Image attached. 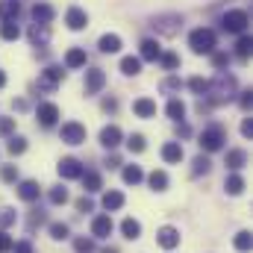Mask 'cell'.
Segmentation results:
<instances>
[{
  "label": "cell",
  "mask_w": 253,
  "mask_h": 253,
  "mask_svg": "<svg viewBox=\"0 0 253 253\" xmlns=\"http://www.w3.org/2000/svg\"><path fill=\"white\" fill-rule=\"evenodd\" d=\"M189 44L194 53H212L215 50V33L206 30V27H200V30H194L189 36Z\"/></svg>",
  "instance_id": "1"
},
{
  "label": "cell",
  "mask_w": 253,
  "mask_h": 253,
  "mask_svg": "<svg viewBox=\"0 0 253 253\" xmlns=\"http://www.w3.org/2000/svg\"><path fill=\"white\" fill-rule=\"evenodd\" d=\"M248 21H251V18H248L245 9H233V12H227V15L221 18V27H224L227 33H239V36H242V33L248 30Z\"/></svg>",
  "instance_id": "2"
},
{
  "label": "cell",
  "mask_w": 253,
  "mask_h": 253,
  "mask_svg": "<svg viewBox=\"0 0 253 253\" xmlns=\"http://www.w3.org/2000/svg\"><path fill=\"white\" fill-rule=\"evenodd\" d=\"M224 141H227V135H224V129H221V126H209V129H203V132H200V147H203L206 153L221 150V147H224Z\"/></svg>",
  "instance_id": "3"
},
{
  "label": "cell",
  "mask_w": 253,
  "mask_h": 253,
  "mask_svg": "<svg viewBox=\"0 0 253 253\" xmlns=\"http://www.w3.org/2000/svg\"><path fill=\"white\" fill-rule=\"evenodd\" d=\"M59 135H62L65 144H83L85 141V126L77 124V121H68V124H62Z\"/></svg>",
  "instance_id": "4"
},
{
  "label": "cell",
  "mask_w": 253,
  "mask_h": 253,
  "mask_svg": "<svg viewBox=\"0 0 253 253\" xmlns=\"http://www.w3.org/2000/svg\"><path fill=\"white\" fill-rule=\"evenodd\" d=\"M36 118L42 121V126H56V121H59V106L56 103H39Z\"/></svg>",
  "instance_id": "5"
},
{
  "label": "cell",
  "mask_w": 253,
  "mask_h": 253,
  "mask_svg": "<svg viewBox=\"0 0 253 253\" xmlns=\"http://www.w3.org/2000/svg\"><path fill=\"white\" fill-rule=\"evenodd\" d=\"M59 83H62V68H56V65L44 68V71H42V77H39V85H42V88H47V91H53Z\"/></svg>",
  "instance_id": "6"
},
{
  "label": "cell",
  "mask_w": 253,
  "mask_h": 253,
  "mask_svg": "<svg viewBox=\"0 0 253 253\" xmlns=\"http://www.w3.org/2000/svg\"><path fill=\"white\" fill-rule=\"evenodd\" d=\"M103 85H106V74H103L100 68L85 71V94H97Z\"/></svg>",
  "instance_id": "7"
},
{
  "label": "cell",
  "mask_w": 253,
  "mask_h": 253,
  "mask_svg": "<svg viewBox=\"0 0 253 253\" xmlns=\"http://www.w3.org/2000/svg\"><path fill=\"white\" fill-rule=\"evenodd\" d=\"M112 230H115V224H112L109 215H97V218L91 221V236H94V239H109Z\"/></svg>",
  "instance_id": "8"
},
{
  "label": "cell",
  "mask_w": 253,
  "mask_h": 253,
  "mask_svg": "<svg viewBox=\"0 0 253 253\" xmlns=\"http://www.w3.org/2000/svg\"><path fill=\"white\" fill-rule=\"evenodd\" d=\"M121 138H124V132H121V126L109 124V126H103V129H100V144H103L106 150H112V147H118V144H121Z\"/></svg>",
  "instance_id": "9"
},
{
  "label": "cell",
  "mask_w": 253,
  "mask_h": 253,
  "mask_svg": "<svg viewBox=\"0 0 253 253\" xmlns=\"http://www.w3.org/2000/svg\"><path fill=\"white\" fill-rule=\"evenodd\" d=\"M65 24H68L71 30H83V27L88 24V15H85L80 6H71V9H68V15H65Z\"/></svg>",
  "instance_id": "10"
},
{
  "label": "cell",
  "mask_w": 253,
  "mask_h": 253,
  "mask_svg": "<svg viewBox=\"0 0 253 253\" xmlns=\"http://www.w3.org/2000/svg\"><path fill=\"white\" fill-rule=\"evenodd\" d=\"M156 239H159V245H162L165 251H171V248L180 245V233H177L174 227H162V230L156 233Z\"/></svg>",
  "instance_id": "11"
},
{
  "label": "cell",
  "mask_w": 253,
  "mask_h": 253,
  "mask_svg": "<svg viewBox=\"0 0 253 253\" xmlns=\"http://www.w3.org/2000/svg\"><path fill=\"white\" fill-rule=\"evenodd\" d=\"M80 174H83V165H80L77 159H71V156H68V159L59 162V177H65V180H77Z\"/></svg>",
  "instance_id": "12"
},
{
  "label": "cell",
  "mask_w": 253,
  "mask_h": 253,
  "mask_svg": "<svg viewBox=\"0 0 253 253\" xmlns=\"http://www.w3.org/2000/svg\"><path fill=\"white\" fill-rule=\"evenodd\" d=\"M132 112H135L138 118H153V115H156V103H153L150 97H138V100L132 103Z\"/></svg>",
  "instance_id": "13"
},
{
  "label": "cell",
  "mask_w": 253,
  "mask_h": 253,
  "mask_svg": "<svg viewBox=\"0 0 253 253\" xmlns=\"http://www.w3.org/2000/svg\"><path fill=\"white\" fill-rule=\"evenodd\" d=\"M39 194H42V189H39L36 180H24V183L18 186V197H21V200H30V203H33V200H39Z\"/></svg>",
  "instance_id": "14"
},
{
  "label": "cell",
  "mask_w": 253,
  "mask_h": 253,
  "mask_svg": "<svg viewBox=\"0 0 253 253\" xmlns=\"http://www.w3.org/2000/svg\"><path fill=\"white\" fill-rule=\"evenodd\" d=\"M53 15H56V12H53V6H47V3H36V6H33V21H36V24H50Z\"/></svg>",
  "instance_id": "15"
},
{
  "label": "cell",
  "mask_w": 253,
  "mask_h": 253,
  "mask_svg": "<svg viewBox=\"0 0 253 253\" xmlns=\"http://www.w3.org/2000/svg\"><path fill=\"white\" fill-rule=\"evenodd\" d=\"M97 47H100L103 53H118V50H121V36H115V33H106V36H100Z\"/></svg>",
  "instance_id": "16"
},
{
  "label": "cell",
  "mask_w": 253,
  "mask_h": 253,
  "mask_svg": "<svg viewBox=\"0 0 253 253\" xmlns=\"http://www.w3.org/2000/svg\"><path fill=\"white\" fill-rule=\"evenodd\" d=\"M85 62H88V56H85L83 47H71V50L65 53V65H68V68H85Z\"/></svg>",
  "instance_id": "17"
},
{
  "label": "cell",
  "mask_w": 253,
  "mask_h": 253,
  "mask_svg": "<svg viewBox=\"0 0 253 253\" xmlns=\"http://www.w3.org/2000/svg\"><path fill=\"white\" fill-rule=\"evenodd\" d=\"M21 15V3L18 0H0V18L3 21H15Z\"/></svg>",
  "instance_id": "18"
},
{
  "label": "cell",
  "mask_w": 253,
  "mask_h": 253,
  "mask_svg": "<svg viewBox=\"0 0 253 253\" xmlns=\"http://www.w3.org/2000/svg\"><path fill=\"white\" fill-rule=\"evenodd\" d=\"M162 159H165V162H180V159H183V144H180V141H168V144L162 147Z\"/></svg>",
  "instance_id": "19"
},
{
  "label": "cell",
  "mask_w": 253,
  "mask_h": 253,
  "mask_svg": "<svg viewBox=\"0 0 253 253\" xmlns=\"http://www.w3.org/2000/svg\"><path fill=\"white\" fill-rule=\"evenodd\" d=\"M159 53H162V50H159V44H156L153 39H144V42H141V59L156 62V59H159Z\"/></svg>",
  "instance_id": "20"
},
{
  "label": "cell",
  "mask_w": 253,
  "mask_h": 253,
  "mask_svg": "<svg viewBox=\"0 0 253 253\" xmlns=\"http://www.w3.org/2000/svg\"><path fill=\"white\" fill-rule=\"evenodd\" d=\"M248 165V153L245 150H230L227 153V168L230 171H239V168H245Z\"/></svg>",
  "instance_id": "21"
},
{
  "label": "cell",
  "mask_w": 253,
  "mask_h": 253,
  "mask_svg": "<svg viewBox=\"0 0 253 253\" xmlns=\"http://www.w3.org/2000/svg\"><path fill=\"white\" fill-rule=\"evenodd\" d=\"M121 233H124V239L135 242V239L141 236V224H138L135 218H124V224H121Z\"/></svg>",
  "instance_id": "22"
},
{
  "label": "cell",
  "mask_w": 253,
  "mask_h": 253,
  "mask_svg": "<svg viewBox=\"0 0 253 253\" xmlns=\"http://www.w3.org/2000/svg\"><path fill=\"white\" fill-rule=\"evenodd\" d=\"M121 206H124V194H121V191H106V194H103V209L115 212V209H121Z\"/></svg>",
  "instance_id": "23"
},
{
  "label": "cell",
  "mask_w": 253,
  "mask_h": 253,
  "mask_svg": "<svg viewBox=\"0 0 253 253\" xmlns=\"http://www.w3.org/2000/svg\"><path fill=\"white\" fill-rule=\"evenodd\" d=\"M165 112H168L171 121H183V118H186V103H183V100H171V103L165 106Z\"/></svg>",
  "instance_id": "24"
},
{
  "label": "cell",
  "mask_w": 253,
  "mask_h": 253,
  "mask_svg": "<svg viewBox=\"0 0 253 253\" xmlns=\"http://www.w3.org/2000/svg\"><path fill=\"white\" fill-rule=\"evenodd\" d=\"M147 183H150L153 191H165L168 189V174H165V171H153V174L147 177Z\"/></svg>",
  "instance_id": "25"
},
{
  "label": "cell",
  "mask_w": 253,
  "mask_h": 253,
  "mask_svg": "<svg viewBox=\"0 0 253 253\" xmlns=\"http://www.w3.org/2000/svg\"><path fill=\"white\" fill-rule=\"evenodd\" d=\"M121 71H124L126 77H135V74L141 71V59H138V56H124V59H121Z\"/></svg>",
  "instance_id": "26"
},
{
  "label": "cell",
  "mask_w": 253,
  "mask_h": 253,
  "mask_svg": "<svg viewBox=\"0 0 253 253\" xmlns=\"http://www.w3.org/2000/svg\"><path fill=\"white\" fill-rule=\"evenodd\" d=\"M141 180H144V174H141V168H138V165H126V168H124V183L135 186V183H141Z\"/></svg>",
  "instance_id": "27"
},
{
  "label": "cell",
  "mask_w": 253,
  "mask_h": 253,
  "mask_svg": "<svg viewBox=\"0 0 253 253\" xmlns=\"http://www.w3.org/2000/svg\"><path fill=\"white\" fill-rule=\"evenodd\" d=\"M0 36H3L6 42H15V39L21 36V30H18V24H15V21H3V27H0Z\"/></svg>",
  "instance_id": "28"
},
{
  "label": "cell",
  "mask_w": 253,
  "mask_h": 253,
  "mask_svg": "<svg viewBox=\"0 0 253 253\" xmlns=\"http://www.w3.org/2000/svg\"><path fill=\"white\" fill-rule=\"evenodd\" d=\"M80 177H83V186H85V191H97V189H100V174L85 171V174H80Z\"/></svg>",
  "instance_id": "29"
},
{
  "label": "cell",
  "mask_w": 253,
  "mask_h": 253,
  "mask_svg": "<svg viewBox=\"0 0 253 253\" xmlns=\"http://www.w3.org/2000/svg\"><path fill=\"white\" fill-rule=\"evenodd\" d=\"M224 189L230 191V194H242V191H245V180H242L239 174H233V177H227V183H224Z\"/></svg>",
  "instance_id": "30"
},
{
  "label": "cell",
  "mask_w": 253,
  "mask_h": 253,
  "mask_svg": "<svg viewBox=\"0 0 253 253\" xmlns=\"http://www.w3.org/2000/svg\"><path fill=\"white\" fill-rule=\"evenodd\" d=\"M251 47H253V39L242 33V39H239V44H236V53H239L242 59H248V56H251Z\"/></svg>",
  "instance_id": "31"
},
{
  "label": "cell",
  "mask_w": 253,
  "mask_h": 253,
  "mask_svg": "<svg viewBox=\"0 0 253 253\" xmlns=\"http://www.w3.org/2000/svg\"><path fill=\"white\" fill-rule=\"evenodd\" d=\"M6 147H9V153H12V156H18V153H24V150H27V138H21V135H12Z\"/></svg>",
  "instance_id": "32"
},
{
  "label": "cell",
  "mask_w": 253,
  "mask_h": 253,
  "mask_svg": "<svg viewBox=\"0 0 253 253\" xmlns=\"http://www.w3.org/2000/svg\"><path fill=\"white\" fill-rule=\"evenodd\" d=\"M30 39L39 44V42H47V24H33V30H30Z\"/></svg>",
  "instance_id": "33"
},
{
  "label": "cell",
  "mask_w": 253,
  "mask_h": 253,
  "mask_svg": "<svg viewBox=\"0 0 253 253\" xmlns=\"http://www.w3.org/2000/svg\"><path fill=\"white\" fill-rule=\"evenodd\" d=\"M159 62L165 71H174V68H180V56L177 53H159Z\"/></svg>",
  "instance_id": "34"
},
{
  "label": "cell",
  "mask_w": 253,
  "mask_h": 253,
  "mask_svg": "<svg viewBox=\"0 0 253 253\" xmlns=\"http://www.w3.org/2000/svg\"><path fill=\"white\" fill-rule=\"evenodd\" d=\"M189 88L194 91V94H206V91H209V83H206L203 77H191V80H189Z\"/></svg>",
  "instance_id": "35"
},
{
  "label": "cell",
  "mask_w": 253,
  "mask_h": 253,
  "mask_svg": "<svg viewBox=\"0 0 253 253\" xmlns=\"http://www.w3.org/2000/svg\"><path fill=\"white\" fill-rule=\"evenodd\" d=\"M126 147H129L132 153H141V150L147 147V144H144V135H138V132H135V135H129V138H126Z\"/></svg>",
  "instance_id": "36"
},
{
  "label": "cell",
  "mask_w": 253,
  "mask_h": 253,
  "mask_svg": "<svg viewBox=\"0 0 253 253\" xmlns=\"http://www.w3.org/2000/svg\"><path fill=\"white\" fill-rule=\"evenodd\" d=\"M206 171H209V159H206V156H197V159L191 162V174L200 177V174H206Z\"/></svg>",
  "instance_id": "37"
},
{
  "label": "cell",
  "mask_w": 253,
  "mask_h": 253,
  "mask_svg": "<svg viewBox=\"0 0 253 253\" xmlns=\"http://www.w3.org/2000/svg\"><path fill=\"white\" fill-rule=\"evenodd\" d=\"M236 251H242V253L251 251V233H248V230H242V233L236 236Z\"/></svg>",
  "instance_id": "38"
},
{
  "label": "cell",
  "mask_w": 253,
  "mask_h": 253,
  "mask_svg": "<svg viewBox=\"0 0 253 253\" xmlns=\"http://www.w3.org/2000/svg\"><path fill=\"white\" fill-rule=\"evenodd\" d=\"M68 224H50V236L56 239V242H62V239H68Z\"/></svg>",
  "instance_id": "39"
},
{
  "label": "cell",
  "mask_w": 253,
  "mask_h": 253,
  "mask_svg": "<svg viewBox=\"0 0 253 253\" xmlns=\"http://www.w3.org/2000/svg\"><path fill=\"white\" fill-rule=\"evenodd\" d=\"M0 180L15 183V180H18V168H15V165H3V168H0Z\"/></svg>",
  "instance_id": "40"
},
{
  "label": "cell",
  "mask_w": 253,
  "mask_h": 253,
  "mask_svg": "<svg viewBox=\"0 0 253 253\" xmlns=\"http://www.w3.org/2000/svg\"><path fill=\"white\" fill-rule=\"evenodd\" d=\"M74 251L77 253H91L94 251V242H91V239H77V242H74Z\"/></svg>",
  "instance_id": "41"
},
{
  "label": "cell",
  "mask_w": 253,
  "mask_h": 253,
  "mask_svg": "<svg viewBox=\"0 0 253 253\" xmlns=\"http://www.w3.org/2000/svg\"><path fill=\"white\" fill-rule=\"evenodd\" d=\"M50 203H56V206H62V203H68V191L59 186V189L50 191Z\"/></svg>",
  "instance_id": "42"
},
{
  "label": "cell",
  "mask_w": 253,
  "mask_h": 253,
  "mask_svg": "<svg viewBox=\"0 0 253 253\" xmlns=\"http://www.w3.org/2000/svg\"><path fill=\"white\" fill-rule=\"evenodd\" d=\"M15 129V118H0V135H9Z\"/></svg>",
  "instance_id": "43"
},
{
  "label": "cell",
  "mask_w": 253,
  "mask_h": 253,
  "mask_svg": "<svg viewBox=\"0 0 253 253\" xmlns=\"http://www.w3.org/2000/svg\"><path fill=\"white\" fill-rule=\"evenodd\" d=\"M12 245H15V242H12V236H9V233H0V253L12 251Z\"/></svg>",
  "instance_id": "44"
},
{
  "label": "cell",
  "mask_w": 253,
  "mask_h": 253,
  "mask_svg": "<svg viewBox=\"0 0 253 253\" xmlns=\"http://www.w3.org/2000/svg\"><path fill=\"white\" fill-rule=\"evenodd\" d=\"M212 65H215V68H227V65H230V56H227V53H215V56H212Z\"/></svg>",
  "instance_id": "45"
},
{
  "label": "cell",
  "mask_w": 253,
  "mask_h": 253,
  "mask_svg": "<svg viewBox=\"0 0 253 253\" xmlns=\"http://www.w3.org/2000/svg\"><path fill=\"white\" fill-rule=\"evenodd\" d=\"M12 251L15 253H33V245L30 242H18V245H12Z\"/></svg>",
  "instance_id": "46"
},
{
  "label": "cell",
  "mask_w": 253,
  "mask_h": 253,
  "mask_svg": "<svg viewBox=\"0 0 253 253\" xmlns=\"http://www.w3.org/2000/svg\"><path fill=\"white\" fill-rule=\"evenodd\" d=\"M180 88V80H165L162 83V91H177Z\"/></svg>",
  "instance_id": "47"
},
{
  "label": "cell",
  "mask_w": 253,
  "mask_h": 253,
  "mask_svg": "<svg viewBox=\"0 0 253 253\" xmlns=\"http://www.w3.org/2000/svg\"><path fill=\"white\" fill-rule=\"evenodd\" d=\"M77 209H80V212H91V200H88V197H83V200L77 203Z\"/></svg>",
  "instance_id": "48"
},
{
  "label": "cell",
  "mask_w": 253,
  "mask_h": 253,
  "mask_svg": "<svg viewBox=\"0 0 253 253\" xmlns=\"http://www.w3.org/2000/svg\"><path fill=\"white\" fill-rule=\"evenodd\" d=\"M242 132H245L248 138H253V121H245V124H242Z\"/></svg>",
  "instance_id": "49"
},
{
  "label": "cell",
  "mask_w": 253,
  "mask_h": 253,
  "mask_svg": "<svg viewBox=\"0 0 253 253\" xmlns=\"http://www.w3.org/2000/svg\"><path fill=\"white\" fill-rule=\"evenodd\" d=\"M115 106H118V103H115V97H109V100H103V109H106V112H115Z\"/></svg>",
  "instance_id": "50"
},
{
  "label": "cell",
  "mask_w": 253,
  "mask_h": 253,
  "mask_svg": "<svg viewBox=\"0 0 253 253\" xmlns=\"http://www.w3.org/2000/svg\"><path fill=\"white\" fill-rule=\"evenodd\" d=\"M3 212H6V215H0V221H3V224H12V221H15V215H12L9 209H3Z\"/></svg>",
  "instance_id": "51"
},
{
  "label": "cell",
  "mask_w": 253,
  "mask_h": 253,
  "mask_svg": "<svg viewBox=\"0 0 253 253\" xmlns=\"http://www.w3.org/2000/svg\"><path fill=\"white\" fill-rule=\"evenodd\" d=\"M3 85H6V74L0 71V88H3Z\"/></svg>",
  "instance_id": "52"
}]
</instances>
